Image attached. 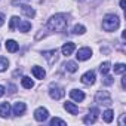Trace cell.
<instances>
[{
	"label": "cell",
	"mask_w": 126,
	"mask_h": 126,
	"mask_svg": "<svg viewBox=\"0 0 126 126\" xmlns=\"http://www.w3.org/2000/svg\"><path fill=\"white\" fill-rule=\"evenodd\" d=\"M21 83H22V86H24L25 89H31V88L34 86V82H33L30 77H27V76L22 77V82H21Z\"/></svg>",
	"instance_id": "d6986e66"
},
{
	"label": "cell",
	"mask_w": 126,
	"mask_h": 126,
	"mask_svg": "<svg viewBox=\"0 0 126 126\" xmlns=\"http://www.w3.org/2000/svg\"><path fill=\"white\" fill-rule=\"evenodd\" d=\"M122 88H123V89L126 88V77H123V79H122Z\"/></svg>",
	"instance_id": "d6a6232c"
},
{
	"label": "cell",
	"mask_w": 126,
	"mask_h": 126,
	"mask_svg": "<svg viewBox=\"0 0 126 126\" xmlns=\"http://www.w3.org/2000/svg\"><path fill=\"white\" fill-rule=\"evenodd\" d=\"M74 49H76V45H74L73 42H67V43H64V45H62V47H61V52H62V55L70 56V55L74 52Z\"/></svg>",
	"instance_id": "30bf717a"
},
{
	"label": "cell",
	"mask_w": 126,
	"mask_h": 126,
	"mask_svg": "<svg viewBox=\"0 0 126 126\" xmlns=\"http://www.w3.org/2000/svg\"><path fill=\"white\" fill-rule=\"evenodd\" d=\"M50 125H52V126H55V125H61V126H65V125H67V122L61 120V119H58V117H53V119L50 120Z\"/></svg>",
	"instance_id": "4316f807"
},
{
	"label": "cell",
	"mask_w": 126,
	"mask_h": 126,
	"mask_svg": "<svg viewBox=\"0 0 126 126\" xmlns=\"http://www.w3.org/2000/svg\"><path fill=\"white\" fill-rule=\"evenodd\" d=\"M5 24V15L3 14H0V27H2Z\"/></svg>",
	"instance_id": "f546056e"
},
{
	"label": "cell",
	"mask_w": 126,
	"mask_h": 126,
	"mask_svg": "<svg viewBox=\"0 0 126 126\" xmlns=\"http://www.w3.org/2000/svg\"><path fill=\"white\" fill-rule=\"evenodd\" d=\"M85 31H86V28H85V25H74V28H73V33L74 34H85Z\"/></svg>",
	"instance_id": "484cf974"
},
{
	"label": "cell",
	"mask_w": 126,
	"mask_h": 126,
	"mask_svg": "<svg viewBox=\"0 0 126 126\" xmlns=\"http://www.w3.org/2000/svg\"><path fill=\"white\" fill-rule=\"evenodd\" d=\"M8 65H9V61H8L5 56H0V73L5 71V70L8 68Z\"/></svg>",
	"instance_id": "d4e9b609"
},
{
	"label": "cell",
	"mask_w": 126,
	"mask_h": 126,
	"mask_svg": "<svg viewBox=\"0 0 126 126\" xmlns=\"http://www.w3.org/2000/svg\"><path fill=\"white\" fill-rule=\"evenodd\" d=\"M47 117H49V113H47V110L43 108V107H40V108H37V110L34 111V119H36L37 122H45Z\"/></svg>",
	"instance_id": "ba28073f"
},
{
	"label": "cell",
	"mask_w": 126,
	"mask_h": 126,
	"mask_svg": "<svg viewBox=\"0 0 126 126\" xmlns=\"http://www.w3.org/2000/svg\"><path fill=\"white\" fill-rule=\"evenodd\" d=\"M98 114H99L98 108H91V110H89V113L86 114V117L83 119V122H85L86 125H92V123H95V122H96Z\"/></svg>",
	"instance_id": "5b68a950"
},
{
	"label": "cell",
	"mask_w": 126,
	"mask_h": 126,
	"mask_svg": "<svg viewBox=\"0 0 126 126\" xmlns=\"http://www.w3.org/2000/svg\"><path fill=\"white\" fill-rule=\"evenodd\" d=\"M22 14H24L25 16H28V18H34V16H36V11H34L31 6H28V5H24V6H22Z\"/></svg>",
	"instance_id": "2e32d148"
},
{
	"label": "cell",
	"mask_w": 126,
	"mask_h": 126,
	"mask_svg": "<svg viewBox=\"0 0 126 126\" xmlns=\"http://www.w3.org/2000/svg\"><path fill=\"white\" fill-rule=\"evenodd\" d=\"M18 28H19V31H22V33H25V31H30V28H31V24L30 22H27V21H19V24H18Z\"/></svg>",
	"instance_id": "ffe728a7"
},
{
	"label": "cell",
	"mask_w": 126,
	"mask_h": 126,
	"mask_svg": "<svg viewBox=\"0 0 126 126\" xmlns=\"http://www.w3.org/2000/svg\"><path fill=\"white\" fill-rule=\"evenodd\" d=\"M64 67H65V70H67V71H70V73H76V71H77V68H79V67H77V64H76L74 61H68V62H65V65H64Z\"/></svg>",
	"instance_id": "ac0fdd59"
},
{
	"label": "cell",
	"mask_w": 126,
	"mask_h": 126,
	"mask_svg": "<svg viewBox=\"0 0 126 126\" xmlns=\"http://www.w3.org/2000/svg\"><path fill=\"white\" fill-rule=\"evenodd\" d=\"M42 55H43V58H46V61L49 62V64H53V62H56V59H58V50L56 49L45 50Z\"/></svg>",
	"instance_id": "8992f818"
},
{
	"label": "cell",
	"mask_w": 126,
	"mask_h": 126,
	"mask_svg": "<svg viewBox=\"0 0 126 126\" xmlns=\"http://www.w3.org/2000/svg\"><path fill=\"white\" fill-rule=\"evenodd\" d=\"M95 101H96L99 105H105V107H110V105L113 104L111 96H110V94H108L107 91H99V92L96 94V96H95Z\"/></svg>",
	"instance_id": "3957f363"
},
{
	"label": "cell",
	"mask_w": 126,
	"mask_h": 126,
	"mask_svg": "<svg viewBox=\"0 0 126 126\" xmlns=\"http://www.w3.org/2000/svg\"><path fill=\"white\" fill-rule=\"evenodd\" d=\"M3 95H5V88L0 85V96H3Z\"/></svg>",
	"instance_id": "1f68e13d"
},
{
	"label": "cell",
	"mask_w": 126,
	"mask_h": 126,
	"mask_svg": "<svg viewBox=\"0 0 126 126\" xmlns=\"http://www.w3.org/2000/svg\"><path fill=\"white\" fill-rule=\"evenodd\" d=\"M64 94H65L64 89H62L61 86H58V85H53V83H52V85L49 86V95H50V98H53V99H56V101L64 96Z\"/></svg>",
	"instance_id": "277c9868"
},
{
	"label": "cell",
	"mask_w": 126,
	"mask_h": 126,
	"mask_svg": "<svg viewBox=\"0 0 126 126\" xmlns=\"http://www.w3.org/2000/svg\"><path fill=\"white\" fill-rule=\"evenodd\" d=\"M113 82H114V79L105 74V77H104V85H107V86H110V85H113Z\"/></svg>",
	"instance_id": "83f0119b"
},
{
	"label": "cell",
	"mask_w": 126,
	"mask_h": 126,
	"mask_svg": "<svg viewBox=\"0 0 126 126\" xmlns=\"http://www.w3.org/2000/svg\"><path fill=\"white\" fill-rule=\"evenodd\" d=\"M6 49H8V52L15 53V52L19 49V45H18L15 40H6Z\"/></svg>",
	"instance_id": "4fadbf2b"
},
{
	"label": "cell",
	"mask_w": 126,
	"mask_h": 126,
	"mask_svg": "<svg viewBox=\"0 0 126 126\" xmlns=\"http://www.w3.org/2000/svg\"><path fill=\"white\" fill-rule=\"evenodd\" d=\"M126 71V65L125 64H116L114 65V74H123Z\"/></svg>",
	"instance_id": "603a6c76"
},
{
	"label": "cell",
	"mask_w": 126,
	"mask_h": 126,
	"mask_svg": "<svg viewBox=\"0 0 126 126\" xmlns=\"http://www.w3.org/2000/svg\"><path fill=\"white\" fill-rule=\"evenodd\" d=\"M64 108H65L70 114H77V113H79V107H77L76 104H73V102H65V104H64Z\"/></svg>",
	"instance_id": "e0dca14e"
},
{
	"label": "cell",
	"mask_w": 126,
	"mask_h": 126,
	"mask_svg": "<svg viewBox=\"0 0 126 126\" xmlns=\"http://www.w3.org/2000/svg\"><path fill=\"white\" fill-rule=\"evenodd\" d=\"M9 113H11L9 102H2V104H0V117H8Z\"/></svg>",
	"instance_id": "7c38bea8"
},
{
	"label": "cell",
	"mask_w": 126,
	"mask_h": 126,
	"mask_svg": "<svg viewBox=\"0 0 126 126\" xmlns=\"http://www.w3.org/2000/svg\"><path fill=\"white\" fill-rule=\"evenodd\" d=\"M102 117H104V120H105L107 123H110V122L113 120V117H114V113H113V110H105Z\"/></svg>",
	"instance_id": "cb8c5ba5"
},
{
	"label": "cell",
	"mask_w": 126,
	"mask_h": 126,
	"mask_svg": "<svg viewBox=\"0 0 126 126\" xmlns=\"http://www.w3.org/2000/svg\"><path fill=\"white\" fill-rule=\"evenodd\" d=\"M119 24H120L119 16L117 15H113V14L105 15L104 19H102V28L105 31H114V30H117L119 28Z\"/></svg>",
	"instance_id": "7a4b0ae2"
},
{
	"label": "cell",
	"mask_w": 126,
	"mask_h": 126,
	"mask_svg": "<svg viewBox=\"0 0 126 126\" xmlns=\"http://www.w3.org/2000/svg\"><path fill=\"white\" fill-rule=\"evenodd\" d=\"M9 89H11V92H12V94L15 92V86H14V85H11V86H9Z\"/></svg>",
	"instance_id": "836d02e7"
},
{
	"label": "cell",
	"mask_w": 126,
	"mask_h": 126,
	"mask_svg": "<svg viewBox=\"0 0 126 126\" xmlns=\"http://www.w3.org/2000/svg\"><path fill=\"white\" fill-rule=\"evenodd\" d=\"M125 6H126V0H120V8L125 9Z\"/></svg>",
	"instance_id": "4dcf8cb0"
},
{
	"label": "cell",
	"mask_w": 126,
	"mask_h": 126,
	"mask_svg": "<svg viewBox=\"0 0 126 126\" xmlns=\"http://www.w3.org/2000/svg\"><path fill=\"white\" fill-rule=\"evenodd\" d=\"M70 96H71L74 101H77V102H80V101L85 99V94H83L82 91H79V89H73V91L70 92Z\"/></svg>",
	"instance_id": "8fae6325"
},
{
	"label": "cell",
	"mask_w": 126,
	"mask_h": 126,
	"mask_svg": "<svg viewBox=\"0 0 126 126\" xmlns=\"http://www.w3.org/2000/svg\"><path fill=\"white\" fill-rule=\"evenodd\" d=\"M18 24H19V18L18 16H12L11 18V24H9V30L11 31H15V28H16Z\"/></svg>",
	"instance_id": "7402d4cb"
},
{
	"label": "cell",
	"mask_w": 126,
	"mask_h": 126,
	"mask_svg": "<svg viewBox=\"0 0 126 126\" xmlns=\"http://www.w3.org/2000/svg\"><path fill=\"white\" fill-rule=\"evenodd\" d=\"M31 73H33V76H34L36 79H40V80H42V79H45V74H46V73H45V70H43L42 67H37V65L31 68Z\"/></svg>",
	"instance_id": "5bb4252c"
},
{
	"label": "cell",
	"mask_w": 126,
	"mask_h": 126,
	"mask_svg": "<svg viewBox=\"0 0 126 126\" xmlns=\"http://www.w3.org/2000/svg\"><path fill=\"white\" fill-rule=\"evenodd\" d=\"M95 79H96V76H95V71H86L83 76H82V83H85V85H94L95 83Z\"/></svg>",
	"instance_id": "9c48e42d"
},
{
	"label": "cell",
	"mask_w": 126,
	"mask_h": 126,
	"mask_svg": "<svg viewBox=\"0 0 126 126\" xmlns=\"http://www.w3.org/2000/svg\"><path fill=\"white\" fill-rule=\"evenodd\" d=\"M92 56V50L89 49V47H82V49H79L77 50V55H76V58L79 59V61H86V59H89Z\"/></svg>",
	"instance_id": "52a82bcc"
},
{
	"label": "cell",
	"mask_w": 126,
	"mask_h": 126,
	"mask_svg": "<svg viewBox=\"0 0 126 126\" xmlns=\"http://www.w3.org/2000/svg\"><path fill=\"white\" fill-rule=\"evenodd\" d=\"M119 125H120V126H125V114H122V117H120V120H119Z\"/></svg>",
	"instance_id": "f1b7e54d"
},
{
	"label": "cell",
	"mask_w": 126,
	"mask_h": 126,
	"mask_svg": "<svg viewBox=\"0 0 126 126\" xmlns=\"http://www.w3.org/2000/svg\"><path fill=\"white\" fill-rule=\"evenodd\" d=\"M68 24V16L65 14H56L47 21V28L50 31H64Z\"/></svg>",
	"instance_id": "6da1fadb"
},
{
	"label": "cell",
	"mask_w": 126,
	"mask_h": 126,
	"mask_svg": "<svg viewBox=\"0 0 126 126\" xmlns=\"http://www.w3.org/2000/svg\"><path fill=\"white\" fill-rule=\"evenodd\" d=\"M25 104L24 102H15V105H14V114L15 116H21V114H24V111H25Z\"/></svg>",
	"instance_id": "9a60e30c"
},
{
	"label": "cell",
	"mask_w": 126,
	"mask_h": 126,
	"mask_svg": "<svg viewBox=\"0 0 126 126\" xmlns=\"http://www.w3.org/2000/svg\"><path fill=\"white\" fill-rule=\"evenodd\" d=\"M99 71H101V74H104V76L110 71V62H108V61L102 62V64L99 65Z\"/></svg>",
	"instance_id": "44dd1931"
}]
</instances>
